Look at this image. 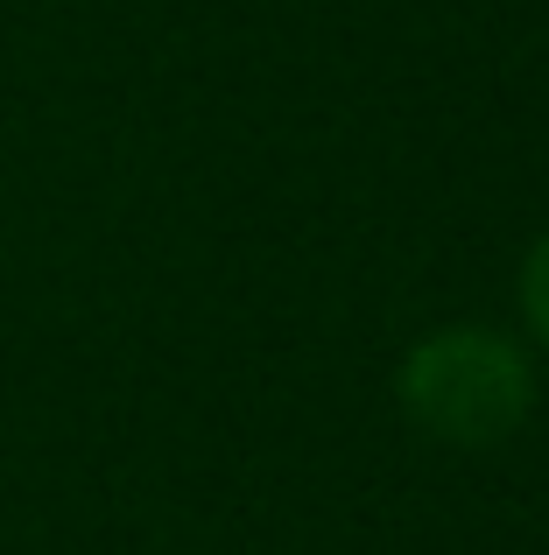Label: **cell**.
Returning a JSON list of instances; mask_svg holds the SVG:
<instances>
[{
    "label": "cell",
    "instance_id": "cell-1",
    "mask_svg": "<svg viewBox=\"0 0 549 555\" xmlns=\"http://www.w3.org/2000/svg\"><path fill=\"white\" fill-rule=\"evenodd\" d=\"M395 393H401V415L423 436H437L451 450H494L536 408V366L508 331L444 324L423 345H409Z\"/></svg>",
    "mask_w": 549,
    "mask_h": 555
},
{
    "label": "cell",
    "instance_id": "cell-2",
    "mask_svg": "<svg viewBox=\"0 0 549 555\" xmlns=\"http://www.w3.org/2000/svg\"><path fill=\"white\" fill-rule=\"evenodd\" d=\"M514 296H522V324L528 338L549 352V225L536 232V246L522 254V282H514Z\"/></svg>",
    "mask_w": 549,
    "mask_h": 555
}]
</instances>
